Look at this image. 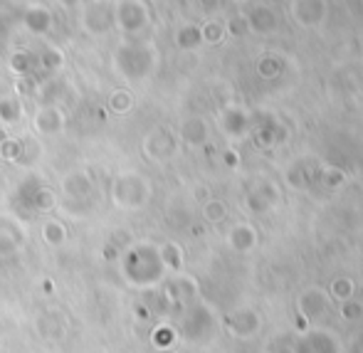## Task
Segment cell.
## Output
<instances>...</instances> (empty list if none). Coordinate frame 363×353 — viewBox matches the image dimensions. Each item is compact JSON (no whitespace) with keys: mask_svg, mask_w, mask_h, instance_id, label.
Returning a JSON list of instances; mask_svg holds the SVG:
<instances>
[{"mask_svg":"<svg viewBox=\"0 0 363 353\" xmlns=\"http://www.w3.org/2000/svg\"><path fill=\"white\" fill-rule=\"evenodd\" d=\"M148 20V10L141 0H116L114 25L124 33H139Z\"/></svg>","mask_w":363,"mask_h":353,"instance_id":"obj_4","label":"cell"},{"mask_svg":"<svg viewBox=\"0 0 363 353\" xmlns=\"http://www.w3.org/2000/svg\"><path fill=\"white\" fill-rule=\"evenodd\" d=\"M114 67L126 79H141L151 69V52L141 45H121L114 52Z\"/></svg>","mask_w":363,"mask_h":353,"instance_id":"obj_1","label":"cell"},{"mask_svg":"<svg viewBox=\"0 0 363 353\" xmlns=\"http://www.w3.org/2000/svg\"><path fill=\"white\" fill-rule=\"evenodd\" d=\"M57 5H62V8H67V10H74V8H79V5H84V0H55Z\"/></svg>","mask_w":363,"mask_h":353,"instance_id":"obj_16","label":"cell"},{"mask_svg":"<svg viewBox=\"0 0 363 353\" xmlns=\"http://www.w3.org/2000/svg\"><path fill=\"white\" fill-rule=\"evenodd\" d=\"M20 116H23L20 101L15 99V96H3V99H0V124L13 126L20 121Z\"/></svg>","mask_w":363,"mask_h":353,"instance_id":"obj_12","label":"cell"},{"mask_svg":"<svg viewBox=\"0 0 363 353\" xmlns=\"http://www.w3.org/2000/svg\"><path fill=\"white\" fill-rule=\"evenodd\" d=\"M23 191H25V201H28V206L38 213H48L57 206V196H55L52 188L45 186V183H40V181H35V178H30V181L25 183Z\"/></svg>","mask_w":363,"mask_h":353,"instance_id":"obj_5","label":"cell"},{"mask_svg":"<svg viewBox=\"0 0 363 353\" xmlns=\"http://www.w3.org/2000/svg\"><path fill=\"white\" fill-rule=\"evenodd\" d=\"M148 186L136 173H121L111 183V201L119 208H139L146 201Z\"/></svg>","mask_w":363,"mask_h":353,"instance_id":"obj_2","label":"cell"},{"mask_svg":"<svg viewBox=\"0 0 363 353\" xmlns=\"http://www.w3.org/2000/svg\"><path fill=\"white\" fill-rule=\"evenodd\" d=\"M62 188H65V193H67V196L84 198V196H89V193H91V181H89V176H86V173L74 171L62 181Z\"/></svg>","mask_w":363,"mask_h":353,"instance_id":"obj_9","label":"cell"},{"mask_svg":"<svg viewBox=\"0 0 363 353\" xmlns=\"http://www.w3.org/2000/svg\"><path fill=\"white\" fill-rule=\"evenodd\" d=\"M23 25H25V30L33 35H48L55 25V15H52V10L40 3L28 5V8L23 10Z\"/></svg>","mask_w":363,"mask_h":353,"instance_id":"obj_7","label":"cell"},{"mask_svg":"<svg viewBox=\"0 0 363 353\" xmlns=\"http://www.w3.org/2000/svg\"><path fill=\"white\" fill-rule=\"evenodd\" d=\"M114 25V5L109 0H91L82 10V28L89 35H104Z\"/></svg>","mask_w":363,"mask_h":353,"instance_id":"obj_3","label":"cell"},{"mask_svg":"<svg viewBox=\"0 0 363 353\" xmlns=\"http://www.w3.org/2000/svg\"><path fill=\"white\" fill-rule=\"evenodd\" d=\"M25 245V232L20 230L18 220L10 215H0V254L15 252Z\"/></svg>","mask_w":363,"mask_h":353,"instance_id":"obj_8","label":"cell"},{"mask_svg":"<svg viewBox=\"0 0 363 353\" xmlns=\"http://www.w3.org/2000/svg\"><path fill=\"white\" fill-rule=\"evenodd\" d=\"M8 65H10V69H13L15 74L28 77L30 72L35 69V55H33V52H28V50H18V52L10 55Z\"/></svg>","mask_w":363,"mask_h":353,"instance_id":"obj_13","label":"cell"},{"mask_svg":"<svg viewBox=\"0 0 363 353\" xmlns=\"http://www.w3.org/2000/svg\"><path fill=\"white\" fill-rule=\"evenodd\" d=\"M43 240L50 247L65 245V240H67V228H65V223H60V220H48V223L43 225Z\"/></svg>","mask_w":363,"mask_h":353,"instance_id":"obj_11","label":"cell"},{"mask_svg":"<svg viewBox=\"0 0 363 353\" xmlns=\"http://www.w3.org/2000/svg\"><path fill=\"white\" fill-rule=\"evenodd\" d=\"M33 126L38 134L43 136H55L65 129V111L55 104H43L38 111H35Z\"/></svg>","mask_w":363,"mask_h":353,"instance_id":"obj_6","label":"cell"},{"mask_svg":"<svg viewBox=\"0 0 363 353\" xmlns=\"http://www.w3.org/2000/svg\"><path fill=\"white\" fill-rule=\"evenodd\" d=\"M131 104H134V99H131V94L126 89H114L109 94V109L114 114H126L131 109Z\"/></svg>","mask_w":363,"mask_h":353,"instance_id":"obj_14","label":"cell"},{"mask_svg":"<svg viewBox=\"0 0 363 353\" xmlns=\"http://www.w3.org/2000/svg\"><path fill=\"white\" fill-rule=\"evenodd\" d=\"M23 151H25L23 141H18V139L0 141V158H3V161H20V158H23Z\"/></svg>","mask_w":363,"mask_h":353,"instance_id":"obj_15","label":"cell"},{"mask_svg":"<svg viewBox=\"0 0 363 353\" xmlns=\"http://www.w3.org/2000/svg\"><path fill=\"white\" fill-rule=\"evenodd\" d=\"M62 62H65V55H62V50H57L55 45H45L43 47V52L35 57V65H40L45 72H55V69H60L62 67Z\"/></svg>","mask_w":363,"mask_h":353,"instance_id":"obj_10","label":"cell"}]
</instances>
